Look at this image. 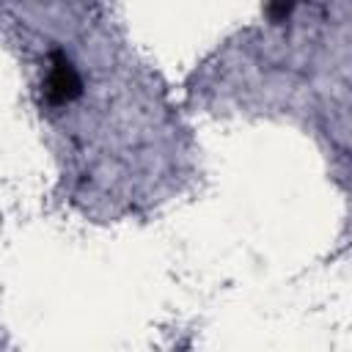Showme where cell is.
I'll use <instances>...</instances> for the list:
<instances>
[{
  "instance_id": "6da1fadb",
  "label": "cell",
  "mask_w": 352,
  "mask_h": 352,
  "mask_svg": "<svg viewBox=\"0 0 352 352\" xmlns=\"http://www.w3.org/2000/svg\"><path fill=\"white\" fill-rule=\"evenodd\" d=\"M44 91H47L50 104H69L82 91L80 74H77V69L72 66V60L66 58L63 50H52V55H50V74H47Z\"/></svg>"
},
{
  "instance_id": "7a4b0ae2",
  "label": "cell",
  "mask_w": 352,
  "mask_h": 352,
  "mask_svg": "<svg viewBox=\"0 0 352 352\" xmlns=\"http://www.w3.org/2000/svg\"><path fill=\"white\" fill-rule=\"evenodd\" d=\"M289 11H292V6H270V8H267V14H270L272 19H280V16H286Z\"/></svg>"
}]
</instances>
